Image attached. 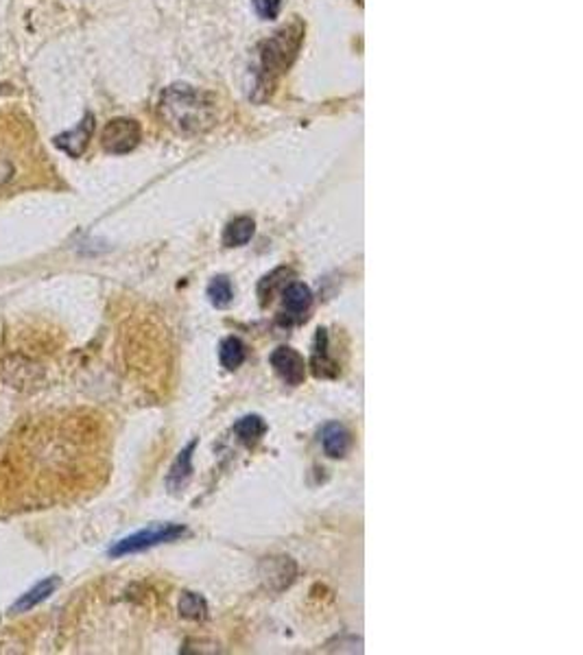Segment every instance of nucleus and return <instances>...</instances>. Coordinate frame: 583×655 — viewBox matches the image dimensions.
Wrapping results in <instances>:
<instances>
[{
  "instance_id": "obj_1",
  "label": "nucleus",
  "mask_w": 583,
  "mask_h": 655,
  "mask_svg": "<svg viewBox=\"0 0 583 655\" xmlns=\"http://www.w3.org/2000/svg\"><path fill=\"white\" fill-rule=\"evenodd\" d=\"M159 112L175 132L186 133V136L205 132L214 123V105L210 96L186 84L164 90Z\"/></svg>"
},
{
  "instance_id": "obj_2",
  "label": "nucleus",
  "mask_w": 583,
  "mask_h": 655,
  "mask_svg": "<svg viewBox=\"0 0 583 655\" xmlns=\"http://www.w3.org/2000/svg\"><path fill=\"white\" fill-rule=\"evenodd\" d=\"M182 535H186V527H182V524H173V523L151 524V527L138 531V533L116 541V544L110 549V555L123 557V555L141 553V550L153 549V546L167 544V541H175L178 538H182Z\"/></svg>"
},
{
  "instance_id": "obj_3",
  "label": "nucleus",
  "mask_w": 583,
  "mask_h": 655,
  "mask_svg": "<svg viewBox=\"0 0 583 655\" xmlns=\"http://www.w3.org/2000/svg\"><path fill=\"white\" fill-rule=\"evenodd\" d=\"M141 142V125L133 118H114L103 129L101 144L107 153L123 156L133 151Z\"/></svg>"
},
{
  "instance_id": "obj_4",
  "label": "nucleus",
  "mask_w": 583,
  "mask_h": 655,
  "mask_svg": "<svg viewBox=\"0 0 583 655\" xmlns=\"http://www.w3.org/2000/svg\"><path fill=\"white\" fill-rule=\"evenodd\" d=\"M299 38L302 35L293 33L291 29L288 31H280L276 38L269 40L265 44V50H262V66H265V72H282L291 64L293 58L297 53V46H299Z\"/></svg>"
},
{
  "instance_id": "obj_5",
  "label": "nucleus",
  "mask_w": 583,
  "mask_h": 655,
  "mask_svg": "<svg viewBox=\"0 0 583 655\" xmlns=\"http://www.w3.org/2000/svg\"><path fill=\"white\" fill-rule=\"evenodd\" d=\"M271 365L273 369H276V374L291 387L302 385L304 376H306V363H304V357L293 348H287V345L273 350Z\"/></svg>"
},
{
  "instance_id": "obj_6",
  "label": "nucleus",
  "mask_w": 583,
  "mask_h": 655,
  "mask_svg": "<svg viewBox=\"0 0 583 655\" xmlns=\"http://www.w3.org/2000/svg\"><path fill=\"white\" fill-rule=\"evenodd\" d=\"M92 133H95V116L90 112H86L81 123L75 129H68V132L58 133L55 136V147L61 149L64 153H68L70 158H81L87 149V142H90Z\"/></svg>"
},
{
  "instance_id": "obj_7",
  "label": "nucleus",
  "mask_w": 583,
  "mask_h": 655,
  "mask_svg": "<svg viewBox=\"0 0 583 655\" xmlns=\"http://www.w3.org/2000/svg\"><path fill=\"white\" fill-rule=\"evenodd\" d=\"M311 304H313L311 288L302 285V282H291V285L285 288V313L288 317L296 319V322L306 317Z\"/></svg>"
},
{
  "instance_id": "obj_8",
  "label": "nucleus",
  "mask_w": 583,
  "mask_h": 655,
  "mask_svg": "<svg viewBox=\"0 0 583 655\" xmlns=\"http://www.w3.org/2000/svg\"><path fill=\"white\" fill-rule=\"evenodd\" d=\"M58 586H59L58 577H49V579L40 581L38 586L31 587L29 592H24V595L14 603L12 612H29V610H33L35 605H40V603L46 601V598L53 595V592L58 590Z\"/></svg>"
},
{
  "instance_id": "obj_9",
  "label": "nucleus",
  "mask_w": 583,
  "mask_h": 655,
  "mask_svg": "<svg viewBox=\"0 0 583 655\" xmlns=\"http://www.w3.org/2000/svg\"><path fill=\"white\" fill-rule=\"evenodd\" d=\"M322 446L328 457L339 459L350 450V432L342 424H328L322 432Z\"/></svg>"
},
{
  "instance_id": "obj_10",
  "label": "nucleus",
  "mask_w": 583,
  "mask_h": 655,
  "mask_svg": "<svg viewBox=\"0 0 583 655\" xmlns=\"http://www.w3.org/2000/svg\"><path fill=\"white\" fill-rule=\"evenodd\" d=\"M254 232H256L254 219H250V216H239V219H234L228 228H225L223 242L228 247H242L251 241Z\"/></svg>"
},
{
  "instance_id": "obj_11",
  "label": "nucleus",
  "mask_w": 583,
  "mask_h": 655,
  "mask_svg": "<svg viewBox=\"0 0 583 655\" xmlns=\"http://www.w3.org/2000/svg\"><path fill=\"white\" fill-rule=\"evenodd\" d=\"M219 357H221V365H223L225 369H230V371L239 369L241 365L245 363V357H247L245 343H242L239 337H228L223 343H221Z\"/></svg>"
},
{
  "instance_id": "obj_12",
  "label": "nucleus",
  "mask_w": 583,
  "mask_h": 655,
  "mask_svg": "<svg viewBox=\"0 0 583 655\" xmlns=\"http://www.w3.org/2000/svg\"><path fill=\"white\" fill-rule=\"evenodd\" d=\"M193 450H195V441L188 443V448H184V450L179 452V457L175 459L171 474H169V485H171L173 489L182 487L186 478H188L190 472H193Z\"/></svg>"
},
{
  "instance_id": "obj_13",
  "label": "nucleus",
  "mask_w": 583,
  "mask_h": 655,
  "mask_svg": "<svg viewBox=\"0 0 583 655\" xmlns=\"http://www.w3.org/2000/svg\"><path fill=\"white\" fill-rule=\"evenodd\" d=\"M234 431L242 443H247V446H254V443L260 440L262 435H265L267 424L260 415H247V417H242L241 422H236Z\"/></svg>"
},
{
  "instance_id": "obj_14",
  "label": "nucleus",
  "mask_w": 583,
  "mask_h": 655,
  "mask_svg": "<svg viewBox=\"0 0 583 655\" xmlns=\"http://www.w3.org/2000/svg\"><path fill=\"white\" fill-rule=\"evenodd\" d=\"M205 612H208V605H205L204 596L195 595V592H184L182 598H179V614L184 618L201 621V618H205Z\"/></svg>"
},
{
  "instance_id": "obj_15",
  "label": "nucleus",
  "mask_w": 583,
  "mask_h": 655,
  "mask_svg": "<svg viewBox=\"0 0 583 655\" xmlns=\"http://www.w3.org/2000/svg\"><path fill=\"white\" fill-rule=\"evenodd\" d=\"M208 297L214 306H219V308L228 306V304L232 302V285H230L228 277L225 276L214 277L208 287Z\"/></svg>"
},
{
  "instance_id": "obj_16",
  "label": "nucleus",
  "mask_w": 583,
  "mask_h": 655,
  "mask_svg": "<svg viewBox=\"0 0 583 655\" xmlns=\"http://www.w3.org/2000/svg\"><path fill=\"white\" fill-rule=\"evenodd\" d=\"M251 3L262 20H276L282 7V0H251Z\"/></svg>"
},
{
  "instance_id": "obj_17",
  "label": "nucleus",
  "mask_w": 583,
  "mask_h": 655,
  "mask_svg": "<svg viewBox=\"0 0 583 655\" xmlns=\"http://www.w3.org/2000/svg\"><path fill=\"white\" fill-rule=\"evenodd\" d=\"M12 175H14L12 164H9L7 159H0V186L7 184L9 179H12Z\"/></svg>"
}]
</instances>
